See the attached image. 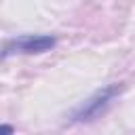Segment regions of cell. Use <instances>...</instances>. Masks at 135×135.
I'll use <instances>...</instances> for the list:
<instances>
[{
    "label": "cell",
    "instance_id": "obj_1",
    "mask_svg": "<svg viewBox=\"0 0 135 135\" xmlns=\"http://www.w3.org/2000/svg\"><path fill=\"white\" fill-rule=\"evenodd\" d=\"M55 38L53 36H46V34H25V36H17L13 40H6L4 46H2V53L0 57H11V55H38V53H46L55 46Z\"/></svg>",
    "mask_w": 135,
    "mask_h": 135
},
{
    "label": "cell",
    "instance_id": "obj_2",
    "mask_svg": "<svg viewBox=\"0 0 135 135\" xmlns=\"http://www.w3.org/2000/svg\"><path fill=\"white\" fill-rule=\"evenodd\" d=\"M122 91V86H116V84H112V86H108V89H103V91H97L93 97H89L80 108H76L74 110V114H72V118L74 120H91L93 116H97L101 110H105L108 105H110V101L118 95Z\"/></svg>",
    "mask_w": 135,
    "mask_h": 135
},
{
    "label": "cell",
    "instance_id": "obj_3",
    "mask_svg": "<svg viewBox=\"0 0 135 135\" xmlns=\"http://www.w3.org/2000/svg\"><path fill=\"white\" fill-rule=\"evenodd\" d=\"M15 129L11 127V124H0V133H13Z\"/></svg>",
    "mask_w": 135,
    "mask_h": 135
}]
</instances>
